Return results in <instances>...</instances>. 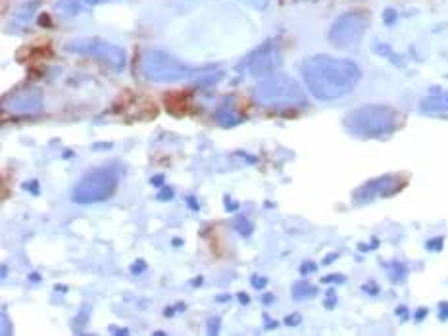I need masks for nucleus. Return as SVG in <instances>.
<instances>
[{"instance_id":"f257e3e1","label":"nucleus","mask_w":448,"mask_h":336,"mask_svg":"<svg viewBox=\"0 0 448 336\" xmlns=\"http://www.w3.org/2000/svg\"><path fill=\"white\" fill-rule=\"evenodd\" d=\"M302 79L317 100H337L346 97L362 77V71L352 60L317 54L302 63Z\"/></svg>"},{"instance_id":"f03ea898","label":"nucleus","mask_w":448,"mask_h":336,"mask_svg":"<svg viewBox=\"0 0 448 336\" xmlns=\"http://www.w3.org/2000/svg\"><path fill=\"white\" fill-rule=\"evenodd\" d=\"M139 66L140 73L148 81H155V83H176V81H185V79L195 77L196 73H206V71L214 70V66L190 68V66L181 63L171 54L160 49L143 50Z\"/></svg>"},{"instance_id":"7ed1b4c3","label":"nucleus","mask_w":448,"mask_h":336,"mask_svg":"<svg viewBox=\"0 0 448 336\" xmlns=\"http://www.w3.org/2000/svg\"><path fill=\"white\" fill-rule=\"evenodd\" d=\"M344 125L356 137L379 139L391 135L399 127V116L387 106H362L346 116Z\"/></svg>"},{"instance_id":"20e7f679","label":"nucleus","mask_w":448,"mask_h":336,"mask_svg":"<svg viewBox=\"0 0 448 336\" xmlns=\"http://www.w3.org/2000/svg\"><path fill=\"white\" fill-rule=\"evenodd\" d=\"M254 100L264 108H287V106L306 104V94L296 79L273 73L264 77L254 87Z\"/></svg>"},{"instance_id":"39448f33","label":"nucleus","mask_w":448,"mask_h":336,"mask_svg":"<svg viewBox=\"0 0 448 336\" xmlns=\"http://www.w3.org/2000/svg\"><path fill=\"white\" fill-rule=\"evenodd\" d=\"M118 189V173L108 168L92 169L91 173L81 179L71 192V200L75 204L104 202Z\"/></svg>"},{"instance_id":"423d86ee","label":"nucleus","mask_w":448,"mask_h":336,"mask_svg":"<svg viewBox=\"0 0 448 336\" xmlns=\"http://www.w3.org/2000/svg\"><path fill=\"white\" fill-rule=\"evenodd\" d=\"M66 50H68V52H73V54H79V56L92 58V60L104 63V66H108V68L114 71L126 70V50L121 49V46H118V44H112V42L97 39V37L73 39V41H70L66 44Z\"/></svg>"},{"instance_id":"0eeeda50","label":"nucleus","mask_w":448,"mask_h":336,"mask_svg":"<svg viewBox=\"0 0 448 336\" xmlns=\"http://www.w3.org/2000/svg\"><path fill=\"white\" fill-rule=\"evenodd\" d=\"M370 27V14L364 10H351L339 15L329 29V41L335 46L349 49L354 46Z\"/></svg>"},{"instance_id":"6e6552de","label":"nucleus","mask_w":448,"mask_h":336,"mask_svg":"<svg viewBox=\"0 0 448 336\" xmlns=\"http://www.w3.org/2000/svg\"><path fill=\"white\" fill-rule=\"evenodd\" d=\"M281 60L283 58H281L279 39H270L264 44H260L258 49L253 50L245 58L243 66H238V70H245L254 79H264L277 73V70L281 68Z\"/></svg>"},{"instance_id":"1a4fd4ad","label":"nucleus","mask_w":448,"mask_h":336,"mask_svg":"<svg viewBox=\"0 0 448 336\" xmlns=\"http://www.w3.org/2000/svg\"><path fill=\"white\" fill-rule=\"evenodd\" d=\"M4 108L16 113H37L42 110V92L37 87H23L4 100Z\"/></svg>"},{"instance_id":"9d476101","label":"nucleus","mask_w":448,"mask_h":336,"mask_svg":"<svg viewBox=\"0 0 448 336\" xmlns=\"http://www.w3.org/2000/svg\"><path fill=\"white\" fill-rule=\"evenodd\" d=\"M214 119H216L217 125L222 127H237L245 121V116L238 110L237 100L235 97H227V99L217 106L216 112H214Z\"/></svg>"},{"instance_id":"9b49d317","label":"nucleus","mask_w":448,"mask_h":336,"mask_svg":"<svg viewBox=\"0 0 448 336\" xmlns=\"http://www.w3.org/2000/svg\"><path fill=\"white\" fill-rule=\"evenodd\" d=\"M104 2H110V0H58L54 8H56L58 14L63 15V18H75L83 10L104 4Z\"/></svg>"},{"instance_id":"f8f14e48","label":"nucleus","mask_w":448,"mask_h":336,"mask_svg":"<svg viewBox=\"0 0 448 336\" xmlns=\"http://www.w3.org/2000/svg\"><path fill=\"white\" fill-rule=\"evenodd\" d=\"M421 110L423 112H448V92L423 99L421 100Z\"/></svg>"},{"instance_id":"ddd939ff","label":"nucleus","mask_w":448,"mask_h":336,"mask_svg":"<svg viewBox=\"0 0 448 336\" xmlns=\"http://www.w3.org/2000/svg\"><path fill=\"white\" fill-rule=\"evenodd\" d=\"M315 294H317V288L312 287L308 280H298L293 285V298L296 301L306 300V298H312Z\"/></svg>"},{"instance_id":"4468645a","label":"nucleus","mask_w":448,"mask_h":336,"mask_svg":"<svg viewBox=\"0 0 448 336\" xmlns=\"http://www.w3.org/2000/svg\"><path fill=\"white\" fill-rule=\"evenodd\" d=\"M233 229H235L241 237H250L254 231L253 223H250L245 216H243V218H237L235 221H233Z\"/></svg>"},{"instance_id":"2eb2a0df","label":"nucleus","mask_w":448,"mask_h":336,"mask_svg":"<svg viewBox=\"0 0 448 336\" xmlns=\"http://www.w3.org/2000/svg\"><path fill=\"white\" fill-rule=\"evenodd\" d=\"M37 6H39V2H37V0H33V2H29V6H28V4H25V6L21 8V12H20V14H18V18H16V21H18V23H25V21L31 20L29 15H31V14H33V12H35Z\"/></svg>"},{"instance_id":"dca6fc26","label":"nucleus","mask_w":448,"mask_h":336,"mask_svg":"<svg viewBox=\"0 0 448 336\" xmlns=\"http://www.w3.org/2000/svg\"><path fill=\"white\" fill-rule=\"evenodd\" d=\"M89 316H91V308H89V306H83L81 311L78 313V317H75V321H73V325H75V332H79V329L85 327V323L89 321Z\"/></svg>"},{"instance_id":"f3484780","label":"nucleus","mask_w":448,"mask_h":336,"mask_svg":"<svg viewBox=\"0 0 448 336\" xmlns=\"http://www.w3.org/2000/svg\"><path fill=\"white\" fill-rule=\"evenodd\" d=\"M174 197H176V192L169 189V187H166V185L160 187V192L156 194V198H158L160 202H169V200H174Z\"/></svg>"},{"instance_id":"a211bd4d","label":"nucleus","mask_w":448,"mask_h":336,"mask_svg":"<svg viewBox=\"0 0 448 336\" xmlns=\"http://www.w3.org/2000/svg\"><path fill=\"white\" fill-rule=\"evenodd\" d=\"M219 323H222L219 317H212V319H208V335L216 336L217 332H219Z\"/></svg>"},{"instance_id":"6ab92c4d","label":"nucleus","mask_w":448,"mask_h":336,"mask_svg":"<svg viewBox=\"0 0 448 336\" xmlns=\"http://www.w3.org/2000/svg\"><path fill=\"white\" fill-rule=\"evenodd\" d=\"M238 2L250 4V6L256 8V10H266L267 4H270V0H238Z\"/></svg>"},{"instance_id":"aec40b11","label":"nucleus","mask_w":448,"mask_h":336,"mask_svg":"<svg viewBox=\"0 0 448 336\" xmlns=\"http://www.w3.org/2000/svg\"><path fill=\"white\" fill-rule=\"evenodd\" d=\"M250 285H253L254 288H258V290H262V288H266L267 279H266V277H258V275H254L253 280H250Z\"/></svg>"},{"instance_id":"412c9836","label":"nucleus","mask_w":448,"mask_h":336,"mask_svg":"<svg viewBox=\"0 0 448 336\" xmlns=\"http://www.w3.org/2000/svg\"><path fill=\"white\" fill-rule=\"evenodd\" d=\"M145 269H147V263H145L143 259H139V261H135L133 266H131V273L139 275V273H143Z\"/></svg>"},{"instance_id":"4be33fe9","label":"nucleus","mask_w":448,"mask_h":336,"mask_svg":"<svg viewBox=\"0 0 448 336\" xmlns=\"http://www.w3.org/2000/svg\"><path fill=\"white\" fill-rule=\"evenodd\" d=\"M301 321H302V317L298 316V313L287 316V319H285V323H287L289 327H296V325H301Z\"/></svg>"},{"instance_id":"5701e85b","label":"nucleus","mask_w":448,"mask_h":336,"mask_svg":"<svg viewBox=\"0 0 448 336\" xmlns=\"http://www.w3.org/2000/svg\"><path fill=\"white\" fill-rule=\"evenodd\" d=\"M312 271H315V266L312 263V261H308V263H304V266L301 267L302 275H308V273H312Z\"/></svg>"},{"instance_id":"b1692460","label":"nucleus","mask_w":448,"mask_h":336,"mask_svg":"<svg viewBox=\"0 0 448 336\" xmlns=\"http://www.w3.org/2000/svg\"><path fill=\"white\" fill-rule=\"evenodd\" d=\"M187 204H189V208L193 211L200 210V206H198V200H196L195 197H187Z\"/></svg>"},{"instance_id":"393cba45","label":"nucleus","mask_w":448,"mask_h":336,"mask_svg":"<svg viewBox=\"0 0 448 336\" xmlns=\"http://www.w3.org/2000/svg\"><path fill=\"white\" fill-rule=\"evenodd\" d=\"M23 187H25V189L31 190V192H33V194H39V189H37V187H39V182H37V181L25 182V185H23Z\"/></svg>"},{"instance_id":"a878e982","label":"nucleus","mask_w":448,"mask_h":336,"mask_svg":"<svg viewBox=\"0 0 448 336\" xmlns=\"http://www.w3.org/2000/svg\"><path fill=\"white\" fill-rule=\"evenodd\" d=\"M150 185H155V187H158V189H160V187H164V175L152 177V179H150Z\"/></svg>"},{"instance_id":"bb28decb","label":"nucleus","mask_w":448,"mask_h":336,"mask_svg":"<svg viewBox=\"0 0 448 336\" xmlns=\"http://www.w3.org/2000/svg\"><path fill=\"white\" fill-rule=\"evenodd\" d=\"M385 18H387V23H392L394 18H396V12H394V10H387Z\"/></svg>"},{"instance_id":"cd10ccee","label":"nucleus","mask_w":448,"mask_h":336,"mask_svg":"<svg viewBox=\"0 0 448 336\" xmlns=\"http://www.w3.org/2000/svg\"><path fill=\"white\" fill-rule=\"evenodd\" d=\"M264 319H266V329H275V327H277V321H272V319H270V317L267 316H264Z\"/></svg>"},{"instance_id":"c85d7f7f","label":"nucleus","mask_w":448,"mask_h":336,"mask_svg":"<svg viewBox=\"0 0 448 336\" xmlns=\"http://www.w3.org/2000/svg\"><path fill=\"white\" fill-rule=\"evenodd\" d=\"M2 321H4V325H8L6 313H2ZM2 335H10V329H8V327H4V329H2Z\"/></svg>"},{"instance_id":"c756f323","label":"nucleus","mask_w":448,"mask_h":336,"mask_svg":"<svg viewBox=\"0 0 448 336\" xmlns=\"http://www.w3.org/2000/svg\"><path fill=\"white\" fill-rule=\"evenodd\" d=\"M238 300H241V304H248V301H250V298H248L245 292H241V294H238Z\"/></svg>"},{"instance_id":"7c9ffc66","label":"nucleus","mask_w":448,"mask_h":336,"mask_svg":"<svg viewBox=\"0 0 448 336\" xmlns=\"http://www.w3.org/2000/svg\"><path fill=\"white\" fill-rule=\"evenodd\" d=\"M216 300L217 301H229V300H231V296H229V294H227V296H217Z\"/></svg>"},{"instance_id":"2f4dec72","label":"nucleus","mask_w":448,"mask_h":336,"mask_svg":"<svg viewBox=\"0 0 448 336\" xmlns=\"http://www.w3.org/2000/svg\"><path fill=\"white\" fill-rule=\"evenodd\" d=\"M29 279L33 280V282H39V280H41V277H39L37 273H31V275H29Z\"/></svg>"},{"instance_id":"473e14b6","label":"nucleus","mask_w":448,"mask_h":336,"mask_svg":"<svg viewBox=\"0 0 448 336\" xmlns=\"http://www.w3.org/2000/svg\"><path fill=\"white\" fill-rule=\"evenodd\" d=\"M272 301H273V296L272 294L264 296V304H266V306H267V304H272Z\"/></svg>"},{"instance_id":"72a5a7b5","label":"nucleus","mask_w":448,"mask_h":336,"mask_svg":"<svg viewBox=\"0 0 448 336\" xmlns=\"http://www.w3.org/2000/svg\"><path fill=\"white\" fill-rule=\"evenodd\" d=\"M114 332H118V335H127V330L126 329H112Z\"/></svg>"},{"instance_id":"f704fd0d","label":"nucleus","mask_w":448,"mask_h":336,"mask_svg":"<svg viewBox=\"0 0 448 336\" xmlns=\"http://www.w3.org/2000/svg\"><path fill=\"white\" fill-rule=\"evenodd\" d=\"M95 148H112V144H95Z\"/></svg>"},{"instance_id":"c9c22d12","label":"nucleus","mask_w":448,"mask_h":336,"mask_svg":"<svg viewBox=\"0 0 448 336\" xmlns=\"http://www.w3.org/2000/svg\"><path fill=\"white\" fill-rule=\"evenodd\" d=\"M6 275H8V267L4 266V267H2V277H6Z\"/></svg>"},{"instance_id":"e433bc0d","label":"nucleus","mask_w":448,"mask_h":336,"mask_svg":"<svg viewBox=\"0 0 448 336\" xmlns=\"http://www.w3.org/2000/svg\"><path fill=\"white\" fill-rule=\"evenodd\" d=\"M304 2H314V0H304Z\"/></svg>"}]
</instances>
